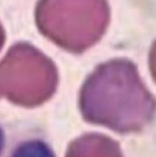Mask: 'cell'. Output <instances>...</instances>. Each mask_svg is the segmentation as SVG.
Listing matches in <instances>:
<instances>
[{"mask_svg":"<svg viewBox=\"0 0 156 157\" xmlns=\"http://www.w3.org/2000/svg\"><path fill=\"white\" fill-rule=\"evenodd\" d=\"M81 104L86 111L118 121L116 129L121 132L141 128L156 111L155 99L137 68L125 59L110 60L91 74L83 87Z\"/></svg>","mask_w":156,"mask_h":157,"instance_id":"cell-1","label":"cell"},{"mask_svg":"<svg viewBox=\"0 0 156 157\" xmlns=\"http://www.w3.org/2000/svg\"><path fill=\"white\" fill-rule=\"evenodd\" d=\"M110 19L108 0H39L35 10L40 32L73 52L96 44L104 36Z\"/></svg>","mask_w":156,"mask_h":157,"instance_id":"cell-2","label":"cell"},{"mask_svg":"<svg viewBox=\"0 0 156 157\" xmlns=\"http://www.w3.org/2000/svg\"><path fill=\"white\" fill-rule=\"evenodd\" d=\"M149 63L152 76L156 82V40L154 42L150 52Z\"/></svg>","mask_w":156,"mask_h":157,"instance_id":"cell-3","label":"cell"},{"mask_svg":"<svg viewBox=\"0 0 156 157\" xmlns=\"http://www.w3.org/2000/svg\"><path fill=\"white\" fill-rule=\"evenodd\" d=\"M4 38H5V32H4L2 26L0 24V46H1L2 42H4Z\"/></svg>","mask_w":156,"mask_h":157,"instance_id":"cell-4","label":"cell"}]
</instances>
